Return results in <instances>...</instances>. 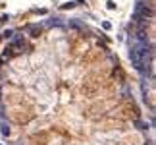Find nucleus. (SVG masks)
<instances>
[{"label":"nucleus","instance_id":"f257e3e1","mask_svg":"<svg viewBox=\"0 0 156 145\" xmlns=\"http://www.w3.org/2000/svg\"><path fill=\"white\" fill-rule=\"evenodd\" d=\"M31 33H33V37H37V33H41V29H37V27H31Z\"/></svg>","mask_w":156,"mask_h":145},{"label":"nucleus","instance_id":"f03ea898","mask_svg":"<svg viewBox=\"0 0 156 145\" xmlns=\"http://www.w3.org/2000/svg\"><path fill=\"white\" fill-rule=\"evenodd\" d=\"M147 145H154V141H147Z\"/></svg>","mask_w":156,"mask_h":145}]
</instances>
